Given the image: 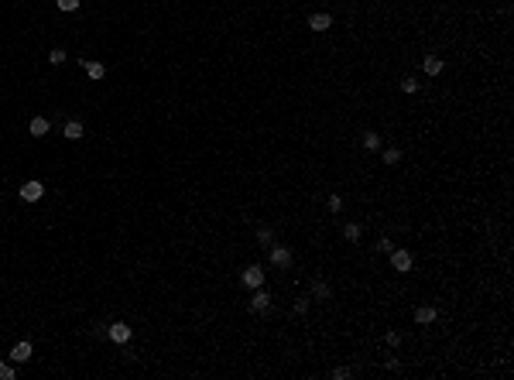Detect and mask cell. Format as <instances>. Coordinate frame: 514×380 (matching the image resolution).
I'll use <instances>...</instances> for the list:
<instances>
[{
	"label": "cell",
	"instance_id": "cell-1",
	"mask_svg": "<svg viewBox=\"0 0 514 380\" xmlns=\"http://www.w3.org/2000/svg\"><path fill=\"white\" fill-rule=\"evenodd\" d=\"M240 284H243V288H264V267H257V264L243 267V274H240Z\"/></svg>",
	"mask_w": 514,
	"mask_h": 380
},
{
	"label": "cell",
	"instance_id": "cell-2",
	"mask_svg": "<svg viewBox=\"0 0 514 380\" xmlns=\"http://www.w3.org/2000/svg\"><path fill=\"white\" fill-rule=\"evenodd\" d=\"M411 264H415V257H411V250H401V247H394V250H391V267H394L398 274L411 271Z\"/></svg>",
	"mask_w": 514,
	"mask_h": 380
},
{
	"label": "cell",
	"instance_id": "cell-3",
	"mask_svg": "<svg viewBox=\"0 0 514 380\" xmlns=\"http://www.w3.org/2000/svg\"><path fill=\"white\" fill-rule=\"evenodd\" d=\"M106 339H110V343H117V346L130 343V325H127V322H114L110 329H106Z\"/></svg>",
	"mask_w": 514,
	"mask_h": 380
},
{
	"label": "cell",
	"instance_id": "cell-4",
	"mask_svg": "<svg viewBox=\"0 0 514 380\" xmlns=\"http://www.w3.org/2000/svg\"><path fill=\"white\" fill-rule=\"evenodd\" d=\"M17 196H21L24 202H38V199L45 196V185H41V182H24Z\"/></svg>",
	"mask_w": 514,
	"mask_h": 380
},
{
	"label": "cell",
	"instance_id": "cell-5",
	"mask_svg": "<svg viewBox=\"0 0 514 380\" xmlns=\"http://www.w3.org/2000/svg\"><path fill=\"white\" fill-rule=\"evenodd\" d=\"M271 264L281 267V271L292 267V250H288V247H271Z\"/></svg>",
	"mask_w": 514,
	"mask_h": 380
},
{
	"label": "cell",
	"instance_id": "cell-6",
	"mask_svg": "<svg viewBox=\"0 0 514 380\" xmlns=\"http://www.w3.org/2000/svg\"><path fill=\"white\" fill-rule=\"evenodd\" d=\"M271 308V295L264 288H254V298H251V312H267Z\"/></svg>",
	"mask_w": 514,
	"mask_h": 380
},
{
	"label": "cell",
	"instance_id": "cell-7",
	"mask_svg": "<svg viewBox=\"0 0 514 380\" xmlns=\"http://www.w3.org/2000/svg\"><path fill=\"white\" fill-rule=\"evenodd\" d=\"M308 28H312V31H329L332 28V14H326V11L312 14V17H308Z\"/></svg>",
	"mask_w": 514,
	"mask_h": 380
},
{
	"label": "cell",
	"instance_id": "cell-8",
	"mask_svg": "<svg viewBox=\"0 0 514 380\" xmlns=\"http://www.w3.org/2000/svg\"><path fill=\"white\" fill-rule=\"evenodd\" d=\"M439 319V312L432 308V305H422V308H415V322L418 325H429V322H435Z\"/></svg>",
	"mask_w": 514,
	"mask_h": 380
},
{
	"label": "cell",
	"instance_id": "cell-9",
	"mask_svg": "<svg viewBox=\"0 0 514 380\" xmlns=\"http://www.w3.org/2000/svg\"><path fill=\"white\" fill-rule=\"evenodd\" d=\"M31 353H34L31 343H17V346L11 349V360H14V363H28V360H31Z\"/></svg>",
	"mask_w": 514,
	"mask_h": 380
},
{
	"label": "cell",
	"instance_id": "cell-10",
	"mask_svg": "<svg viewBox=\"0 0 514 380\" xmlns=\"http://www.w3.org/2000/svg\"><path fill=\"white\" fill-rule=\"evenodd\" d=\"M28 130H31V137H45L48 134V120L45 116H31V120H28Z\"/></svg>",
	"mask_w": 514,
	"mask_h": 380
},
{
	"label": "cell",
	"instance_id": "cell-11",
	"mask_svg": "<svg viewBox=\"0 0 514 380\" xmlns=\"http://www.w3.org/2000/svg\"><path fill=\"white\" fill-rule=\"evenodd\" d=\"M422 65H425V76H439V72L445 69V62H442L439 55H425V62H422Z\"/></svg>",
	"mask_w": 514,
	"mask_h": 380
},
{
	"label": "cell",
	"instance_id": "cell-12",
	"mask_svg": "<svg viewBox=\"0 0 514 380\" xmlns=\"http://www.w3.org/2000/svg\"><path fill=\"white\" fill-rule=\"evenodd\" d=\"M329 295H332V288H329V284H326V281H322V277H316V281H312V298L326 301V298H329Z\"/></svg>",
	"mask_w": 514,
	"mask_h": 380
},
{
	"label": "cell",
	"instance_id": "cell-13",
	"mask_svg": "<svg viewBox=\"0 0 514 380\" xmlns=\"http://www.w3.org/2000/svg\"><path fill=\"white\" fill-rule=\"evenodd\" d=\"M62 134H65L69 140H79L82 137V124H79V120H69V124L62 127Z\"/></svg>",
	"mask_w": 514,
	"mask_h": 380
},
{
	"label": "cell",
	"instance_id": "cell-14",
	"mask_svg": "<svg viewBox=\"0 0 514 380\" xmlns=\"http://www.w3.org/2000/svg\"><path fill=\"white\" fill-rule=\"evenodd\" d=\"M364 148L367 151H381V134H377V130H364Z\"/></svg>",
	"mask_w": 514,
	"mask_h": 380
},
{
	"label": "cell",
	"instance_id": "cell-15",
	"mask_svg": "<svg viewBox=\"0 0 514 380\" xmlns=\"http://www.w3.org/2000/svg\"><path fill=\"white\" fill-rule=\"evenodd\" d=\"M82 69H86V76H90V79H103V76H106V69H103L100 62H86Z\"/></svg>",
	"mask_w": 514,
	"mask_h": 380
},
{
	"label": "cell",
	"instance_id": "cell-16",
	"mask_svg": "<svg viewBox=\"0 0 514 380\" xmlns=\"http://www.w3.org/2000/svg\"><path fill=\"white\" fill-rule=\"evenodd\" d=\"M360 233H364V230H360V223H346V226H343V236H346L350 243L360 240Z\"/></svg>",
	"mask_w": 514,
	"mask_h": 380
},
{
	"label": "cell",
	"instance_id": "cell-17",
	"mask_svg": "<svg viewBox=\"0 0 514 380\" xmlns=\"http://www.w3.org/2000/svg\"><path fill=\"white\" fill-rule=\"evenodd\" d=\"M257 243H261V247H271V243H274V230L261 226V230H257Z\"/></svg>",
	"mask_w": 514,
	"mask_h": 380
},
{
	"label": "cell",
	"instance_id": "cell-18",
	"mask_svg": "<svg viewBox=\"0 0 514 380\" xmlns=\"http://www.w3.org/2000/svg\"><path fill=\"white\" fill-rule=\"evenodd\" d=\"M418 86H422V82L415 79V76H408V79H401V92H408V96H411V92H418Z\"/></svg>",
	"mask_w": 514,
	"mask_h": 380
},
{
	"label": "cell",
	"instance_id": "cell-19",
	"mask_svg": "<svg viewBox=\"0 0 514 380\" xmlns=\"http://www.w3.org/2000/svg\"><path fill=\"white\" fill-rule=\"evenodd\" d=\"M384 164H401V151L398 148H384Z\"/></svg>",
	"mask_w": 514,
	"mask_h": 380
},
{
	"label": "cell",
	"instance_id": "cell-20",
	"mask_svg": "<svg viewBox=\"0 0 514 380\" xmlns=\"http://www.w3.org/2000/svg\"><path fill=\"white\" fill-rule=\"evenodd\" d=\"M65 52H62V48H52V52H48V62H52V65H62V62H65Z\"/></svg>",
	"mask_w": 514,
	"mask_h": 380
},
{
	"label": "cell",
	"instance_id": "cell-21",
	"mask_svg": "<svg viewBox=\"0 0 514 380\" xmlns=\"http://www.w3.org/2000/svg\"><path fill=\"white\" fill-rule=\"evenodd\" d=\"M14 377H17V370H14L11 363H4V360H0V380H14Z\"/></svg>",
	"mask_w": 514,
	"mask_h": 380
},
{
	"label": "cell",
	"instance_id": "cell-22",
	"mask_svg": "<svg viewBox=\"0 0 514 380\" xmlns=\"http://www.w3.org/2000/svg\"><path fill=\"white\" fill-rule=\"evenodd\" d=\"M79 4H82V0H58V11L72 14V11H79Z\"/></svg>",
	"mask_w": 514,
	"mask_h": 380
},
{
	"label": "cell",
	"instance_id": "cell-23",
	"mask_svg": "<svg viewBox=\"0 0 514 380\" xmlns=\"http://www.w3.org/2000/svg\"><path fill=\"white\" fill-rule=\"evenodd\" d=\"M326 206H329V212H340V209H343V199L336 196V192H329V199H326Z\"/></svg>",
	"mask_w": 514,
	"mask_h": 380
},
{
	"label": "cell",
	"instance_id": "cell-24",
	"mask_svg": "<svg viewBox=\"0 0 514 380\" xmlns=\"http://www.w3.org/2000/svg\"><path fill=\"white\" fill-rule=\"evenodd\" d=\"M329 377H332V380H350V377H353V370H346V367H336V370L329 373Z\"/></svg>",
	"mask_w": 514,
	"mask_h": 380
},
{
	"label": "cell",
	"instance_id": "cell-25",
	"mask_svg": "<svg viewBox=\"0 0 514 380\" xmlns=\"http://www.w3.org/2000/svg\"><path fill=\"white\" fill-rule=\"evenodd\" d=\"M391 250H394V243H391L388 236H381V240H377V253H391Z\"/></svg>",
	"mask_w": 514,
	"mask_h": 380
},
{
	"label": "cell",
	"instance_id": "cell-26",
	"mask_svg": "<svg viewBox=\"0 0 514 380\" xmlns=\"http://www.w3.org/2000/svg\"><path fill=\"white\" fill-rule=\"evenodd\" d=\"M305 312H308V298H305V295H302V298L295 301V315H305Z\"/></svg>",
	"mask_w": 514,
	"mask_h": 380
},
{
	"label": "cell",
	"instance_id": "cell-27",
	"mask_svg": "<svg viewBox=\"0 0 514 380\" xmlns=\"http://www.w3.org/2000/svg\"><path fill=\"white\" fill-rule=\"evenodd\" d=\"M384 343H388V346H398V343H401V336L391 329V332H384Z\"/></svg>",
	"mask_w": 514,
	"mask_h": 380
}]
</instances>
